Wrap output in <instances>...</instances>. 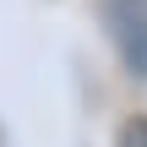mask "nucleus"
I'll return each mask as SVG.
<instances>
[{
    "instance_id": "nucleus-1",
    "label": "nucleus",
    "mask_w": 147,
    "mask_h": 147,
    "mask_svg": "<svg viewBox=\"0 0 147 147\" xmlns=\"http://www.w3.org/2000/svg\"><path fill=\"white\" fill-rule=\"evenodd\" d=\"M104 22L120 60L136 76H147V0H104Z\"/></svg>"
},
{
    "instance_id": "nucleus-2",
    "label": "nucleus",
    "mask_w": 147,
    "mask_h": 147,
    "mask_svg": "<svg viewBox=\"0 0 147 147\" xmlns=\"http://www.w3.org/2000/svg\"><path fill=\"white\" fill-rule=\"evenodd\" d=\"M120 147H147V120H131L120 131Z\"/></svg>"
}]
</instances>
